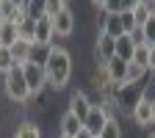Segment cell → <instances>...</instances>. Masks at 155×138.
I'll return each mask as SVG.
<instances>
[{
  "instance_id": "obj_31",
  "label": "cell",
  "mask_w": 155,
  "mask_h": 138,
  "mask_svg": "<svg viewBox=\"0 0 155 138\" xmlns=\"http://www.w3.org/2000/svg\"><path fill=\"white\" fill-rule=\"evenodd\" d=\"M0 25H3V22H0Z\"/></svg>"
},
{
  "instance_id": "obj_6",
  "label": "cell",
  "mask_w": 155,
  "mask_h": 138,
  "mask_svg": "<svg viewBox=\"0 0 155 138\" xmlns=\"http://www.w3.org/2000/svg\"><path fill=\"white\" fill-rule=\"evenodd\" d=\"M114 55H116V39L100 33V39H97V44H94V58L100 61V66H105Z\"/></svg>"
},
{
  "instance_id": "obj_2",
  "label": "cell",
  "mask_w": 155,
  "mask_h": 138,
  "mask_svg": "<svg viewBox=\"0 0 155 138\" xmlns=\"http://www.w3.org/2000/svg\"><path fill=\"white\" fill-rule=\"evenodd\" d=\"M3 88H6V97L11 102H28L31 100V91H28V83H25V77H22V69L14 66L8 75H3Z\"/></svg>"
},
{
  "instance_id": "obj_20",
  "label": "cell",
  "mask_w": 155,
  "mask_h": 138,
  "mask_svg": "<svg viewBox=\"0 0 155 138\" xmlns=\"http://www.w3.org/2000/svg\"><path fill=\"white\" fill-rule=\"evenodd\" d=\"M14 138H42V130H39V124H33V122H22L17 127Z\"/></svg>"
},
{
  "instance_id": "obj_8",
  "label": "cell",
  "mask_w": 155,
  "mask_h": 138,
  "mask_svg": "<svg viewBox=\"0 0 155 138\" xmlns=\"http://www.w3.org/2000/svg\"><path fill=\"white\" fill-rule=\"evenodd\" d=\"M53 30L55 36H72L75 30V14L69 6H64L61 11H58V17H53Z\"/></svg>"
},
{
  "instance_id": "obj_21",
  "label": "cell",
  "mask_w": 155,
  "mask_h": 138,
  "mask_svg": "<svg viewBox=\"0 0 155 138\" xmlns=\"http://www.w3.org/2000/svg\"><path fill=\"white\" fill-rule=\"evenodd\" d=\"M14 55H11V47H0V75H8L14 69Z\"/></svg>"
},
{
  "instance_id": "obj_13",
  "label": "cell",
  "mask_w": 155,
  "mask_h": 138,
  "mask_svg": "<svg viewBox=\"0 0 155 138\" xmlns=\"http://www.w3.org/2000/svg\"><path fill=\"white\" fill-rule=\"evenodd\" d=\"M130 14H133V22L136 28H144V22L155 14V3H144V0H136L130 3Z\"/></svg>"
},
{
  "instance_id": "obj_18",
  "label": "cell",
  "mask_w": 155,
  "mask_h": 138,
  "mask_svg": "<svg viewBox=\"0 0 155 138\" xmlns=\"http://www.w3.org/2000/svg\"><path fill=\"white\" fill-rule=\"evenodd\" d=\"M91 86L100 91V94H105V91L114 86V83H111V77H108V72H105V66H100V69L91 75Z\"/></svg>"
},
{
  "instance_id": "obj_17",
  "label": "cell",
  "mask_w": 155,
  "mask_h": 138,
  "mask_svg": "<svg viewBox=\"0 0 155 138\" xmlns=\"http://www.w3.org/2000/svg\"><path fill=\"white\" fill-rule=\"evenodd\" d=\"M130 64H136V66H141V69L150 72V44H136Z\"/></svg>"
},
{
  "instance_id": "obj_16",
  "label": "cell",
  "mask_w": 155,
  "mask_h": 138,
  "mask_svg": "<svg viewBox=\"0 0 155 138\" xmlns=\"http://www.w3.org/2000/svg\"><path fill=\"white\" fill-rule=\"evenodd\" d=\"M33 30H36V17H22L17 22V33H19V39H25V42H31L33 44Z\"/></svg>"
},
{
  "instance_id": "obj_12",
  "label": "cell",
  "mask_w": 155,
  "mask_h": 138,
  "mask_svg": "<svg viewBox=\"0 0 155 138\" xmlns=\"http://www.w3.org/2000/svg\"><path fill=\"white\" fill-rule=\"evenodd\" d=\"M33 44L31 42H25V39H17V42L11 44V55H14V64L17 66H22V64H28V61H33Z\"/></svg>"
},
{
  "instance_id": "obj_10",
  "label": "cell",
  "mask_w": 155,
  "mask_h": 138,
  "mask_svg": "<svg viewBox=\"0 0 155 138\" xmlns=\"http://www.w3.org/2000/svg\"><path fill=\"white\" fill-rule=\"evenodd\" d=\"M127 66H130V64H127V61H122V58H116V55H114L111 61L105 64V72H108V77H111V83H114V86H119V88L125 86Z\"/></svg>"
},
{
  "instance_id": "obj_30",
  "label": "cell",
  "mask_w": 155,
  "mask_h": 138,
  "mask_svg": "<svg viewBox=\"0 0 155 138\" xmlns=\"http://www.w3.org/2000/svg\"><path fill=\"white\" fill-rule=\"evenodd\" d=\"M58 138H67V135H58Z\"/></svg>"
},
{
  "instance_id": "obj_14",
  "label": "cell",
  "mask_w": 155,
  "mask_h": 138,
  "mask_svg": "<svg viewBox=\"0 0 155 138\" xmlns=\"http://www.w3.org/2000/svg\"><path fill=\"white\" fill-rule=\"evenodd\" d=\"M58 127H61V135H67V138H75L78 133L83 130V122L78 119L75 113H69V111H67V113L61 116V124H58Z\"/></svg>"
},
{
  "instance_id": "obj_5",
  "label": "cell",
  "mask_w": 155,
  "mask_h": 138,
  "mask_svg": "<svg viewBox=\"0 0 155 138\" xmlns=\"http://www.w3.org/2000/svg\"><path fill=\"white\" fill-rule=\"evenodd\" d=\"M108 119H111V116L105 113V108L103 105H91V111H89V116H86V122H83V127L97 138V135H100V130L108 124Z\"/></svg>"
},
{
  "instance_id": "obj_28",
  "label": "cell",
  "mask_w": 155,
  "mask_h": 138,
  "mask_svg": "<svg viewBox=\"0 0 155 138\" xmlns=\"http://www.w3.org/2000/svg\"><path fill=\"white\" fill-rule=\"evenodd\" d=\"M152 124H155V97H152Z\"/></svg>"
},
{
  "instance_id": "obj_24",
  "label": "cell",
  "mask_w": 155,
  "mask_h": 138,
  "mask_svg": "<svg viewBox=\"0 0 155 138\" xmlns=\"http://www.w3.org/2000/svg\"><path fill=\"white\" fill-rule=\"evenodd\" d=\"M144 75H147V69H141V66L130 64V66H127V77H125V86H133V83L144 80Z\"/></svg>"
},
{
  "instance_id": "obj_3",
  "label": "cell",
  "mask_w": 155,
  "mask_h": 138,
  "mask_svg": "<svg viewBox=\"0 0 155 138\" xmlns=\"http://www.w3.org/2000/svg\"><path fill=\"white\" fill-rule=\"evenodd\" d=\"M19 69H22V77H25V83H28L31 97H39V94H42V88L47 86L45 64H42V61H28V64H22Z\"/></svg>"
},
{
  "instance_id": "obj_27",
  "label": "cell",
  "mask_w": 155,
  "mask_h": 138,
  "mask_svg": "<svg viewBox=\"0 0 155 138\" xmlns=\"http://www.w3.org/2000/svg\"><path fill=\"white\" fill-rule=\"evenodd\" d=\"M75 138H94V135H91V133H89V130H86V127H83V130H81V133H78V135H75Z\"/></svg>"
},
{
  "instance_id": "obj_15",
  "label": "cell",
  "mask_w": 155,
  "mask_h": 138,
  "mask_svg": "<svg viewBox=\"0 0 155 138\" xmlns=\"http://www.w3.org/2000/svg\"><path fill=\"white\" fill-rule=\"evenodd\" d=\"M133 50H136V42H133V36H130V33H125V36L116 39V58H122V61L130 64Z\"/></svg>"
},
{
  "instance_id": "obj_7",
  "label": "cell",
  "mask_w": 155,
  "mask_h": 138,
  "mask_svg": "<svg viewBox=\"0 0 155 138\" xmlns=\"http://www.w3.org/2000/svg\"><path fill=\"white\" fill-rule=\"evenodd\" d=\"M133 122L139 124V127L152 124V100H150L147 94H141L139 100H136V105H133Z\"/></svg>"
},
{
  "instance_id": "obj_4",
  "label": "cell",
  "mask_w": 155,
  "mask_h": 138,
  "mask_svg": "<svg viewBox=\"0 0 155 138\" xmlns=\"http://www.w3.org/2000/svg\"><path fill=\"white\" fill-rule=\"evenodd\" d=\"M53 39H55V30H53V19L47 17H39L36 19V30H33V47H53Z\"/></svg>"
},
{
  "instance_id": "obj_9",
  "label": "cell",
  "mask_w": 155,
  "mask_h": 138,
  "mask_svg": "<svg viewBox=\"0 0 155 138\" xmlns=\"http://www.w3.org/2000/svg\"><path fill=\"white\" fill-rule=\"evenodd\" d=\"M91 105H94V102L86 97V91H72V94H69V113H75L81 122H86Z\"/></svg>"
},
{
  "instance_id": "obj_23",
  "label": "cell",
  "mask_w": 155,
  "mask_h": 138,
  "mask_svg": "<svg viewBox=\"0 0 155 138\" xmlns=\"http://www.w3.org/2000/svg\"><path fill=\"white\" fill-rule=\"evenodd\" d=\"M67 3H61V0H47V3H42V17H47V19H53V17H58V11H61Z\"/></svg>"
},
{
  "instance_id": "obj_25",
  "label": "cell",
  "mask_w": 155,
  "mask_h": 138,
  "mask_svg": "<svg viewBox=\"0 0 155 138\" xmlns=\"http://www.w3.org/2000/svg\"><path fill=\"white\" fill-rule=\"evenodd\" d=\"M141 30H144V42H147V44H155V14L144 22V28H141Z\"/></svg>"
},
{
  "instance_id": "obj_26",
  "label": "cell",
  "mask_w": 155,
  "mask_h": 138,
  "mask_svg": "<svg viewBox=\"0 0 155 138\" xmlns=\"http://www.w3.org/2000/svg\"><path fill=\"white\" fill-rule=\"evenodd\" d=\"M150 72H155V44H150Z\"/></svg>"
},
{
  "instance_id": "obj_29",
  "label": "cell",
  "mask_w": 155,
  "mask_h": 138,
  "mask_svg": "<svg viewBox=\"0 0 155 138\" xmlns=\"http://www.w3.org/2000/svg\"><path fill=\"white\" fill-rule=\"evenodd\" d=\"M150 138H155V133H150Z\"/></svg>"
},
{
  "instance_id": "obj_22",
  "label": "cell",
  "mask_w": 155,
  "mask_h": 138,
  "mask_svg": "<svg viewBox=\"0 0 155 138\" xmlns=\"http://www.w3.org/2000/svg\"><path fill=\"white\" fill-rule=\"evenodd\" d=\"M97 138H122V124L116 122V119H108V124L100 130Z\"/></svg>"
},
{
  "instance_id": "obj_1",
  "label": "cell",
  "mask_w": 155,
  "mask_h": 138,
  "mask_svg": "<svg viewBox=\"0 0 155 138\" xmlns=\"http://www.w3.org/2000/svg\"><path fill=\"white\" fill-rule=\"evenodd\" d=\"M42 64H45V75H47V86H53L55 91L67 88L69 77H72V55L64 47L53 44L47 50V55H45Z\"/></svg>"
},
{
  "instance_id": "obj_19",
  "label": "cell",
  "mask_w": 155,
  "mask_h": 138,
  "mask_svg": "<svg viewBox=\"0 0 155 138\" xmlns=\"http://www.w3.org/2000/svg\"><path fill=\"white\" fill-rule=\"evenodd\" d=\"M17 39H19L17 25H11V22H3V25H0V47H11Z\"/></svg>"
},
{
  "instance_id": "obj_11",
  "label": "cell",
  "mask_w": 155,
  "mask_h": 138,
  "mask_svg": "<svg viewBox=\"0 0 155 138\" xmlns=\"http://www.w3.org/2000/svg\"><path fill=\"white\" fill-rule=\"evenodd\" d=\"M100 33H105V36H111V39L125 36L127 30H125V25H122V14H105V17H103V28H100Z\"/></svg>"
}]
</instances>
